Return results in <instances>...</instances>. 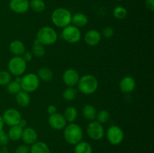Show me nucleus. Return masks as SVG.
<instances>
[{"mask_svg":"<svg viewBox=\"0 0 154 153\" xmlns=\"http://www.w3.org/2000/svg\"><path fill=\"white\" fill-rule=\"evenodd\" d=\"M72 25L78 28H82L88 23V17L83 13H77L72 16Z\"/></svg>","mask_w":154,"mask_h":153,"instance_id":"nucleus-18","label":"nucleus"},{"mask_svg":"<svg viewBox=\"0 0 154 153\" xmlns=\"http://www.w3.org/2000/svg\"><path fill=\"white\" fill-rule=\"evenodd\" d=\"M72 14L68 9L59 8L55 9L51 14V20L56 26L65 28L72 22Z\"/></svg>","mask_w":154,"mask_h":153,"instance_id":"nucleus-2","label":"nucleus"},{"mask_svg":"<svg viewBox=\"0 0 154 153\" xmlns=\"http://www.w3.org/2000/svg\"><path fill=\"white\" fill-rule=\"evenodd\" d=\"M66 118V122H69V123H73L78 117V110L74 106H68L64 111V113L63 114Z\"/></svg>","mask_w":154,"mask_h":153,"instance_id":"nucleus-23","label":"nucleus"},{"mask_svg":"<svg viewBox=\"0 0 154 153\" xmlns=\"http://www.w3.org/2000/svg\"><path fill=\"white\" fill-rule=\"evenodd\" d=\"M2 117L5 124H8L10 127L17 125L22 118L19 111L14 108L6 110Z\"/></svg>","mask_w":154,"mask_h":153,"instance_id":"nucleus-10","label":"nucleus"},{"mask_svg":"<svg viewBox=\"0 0 154 153\" xmlns=\"http://www.w3.org/2000/svg\"><path fill=\"white\" fill-rule=\"evenodd\" d=\"M21 139L26 145H32L38 141V133L32 128H25L23 130Z\"/></svg>","mask_w":154,"mask_h":153,"instance_id":"nucleus-15","label":"nucleus"},{"mask_svg":"<svg viewBox=\"0 0 154 153\" xmlns=\"http://www.w3.org/2000/svg\"><path fill=\"white\" fill-rule=\"evenodd\" d=\"M36 41L35 42L34 45H33L32 48V54L33 56H35V57L38 58H41V57H43L45 54V49L44 45L38 43L37 40H35Z\"/></svg>","mask_w":154,"mask_h":153,"instance_id":"nucleus-27","label":"nucleus"},{"mask_svg":"<svg viewBox=\"0 0 154 153\" xmlns=\"http://www.w3.org/2000/svg\"><path fill=\"white\" fill-rule=\"evenodd\" d=\"M47 111H48V112L50 114V115H52V114H54L56 113V112H57V108L56 107L55 105L51 104L48 106V109H47Z\"/></svg>","mask_w":154,"mask_h":153,"instance_id":"nucleus-38","label":"nucleus"},{"mask_svg":"<svg viewBox=\"0 0 154 153\" xmlns=\"http://www.w3.org/2000/svg\"><path fill=\"white\" fill-rule=\"evenodd\" d=\"M114 29H113V28H111V27L110 26L105 27V28H104L103 30H102V35L105 38H108L112 37V36L114 35Z\"/></svg>","mask_w":154,"mask_h":153,"instance_id":"nucleus-34","label":"nucleus"},{"mask_svg":"<svg viewBox=\"0 0 154 153\" xmlns=\"http://www.w3.org/2000/svg\"><path fill=\"white\" fill-rule=\"evenodd\" d=\"M66 123L64 116L59 112L50 115L48 118V124L54 130H63L66 126Z\"/></svg>","mask_w":154,"mask_h":153,"instance_id":"nucleus-11","label":"nucleus"},{"mask_svg":"<svg viewBox=\"0 0 154 153\" xmlns=\"http://www.w3.org/2000/svg\"><path fill=\"white\" fill-rule=\"evenodd\" d=\"M11 81V74L7 70H1L0 71V85L7 86Z\"/></svg>","mask_w":154,"mask_h":153,"instance_id":"nucleus-32","label":"nucleus"},{"mask_svg":"<svg viewBox=\"0 0 154 153\" xmlns=\"http://www.w3.org/2000/svg\"><path fill=\"white\" fill-rule=\"evenodd\" d=\"M3 153H12V152H3Z\"/></svg>","mask_w":154,"mask_h":153,"instance_id":"nucleus-41","label":"nucleus"},{"mask_svg":"<svg viewBox=\"0 0 154 153\" xmlns=\"http://www.w3.org/2000/svg\"><path fill=\"white\" fill-rule=\"evenodd\" d=\"M37 76H38L39 79L46 81V82H49L53 79L54 74H53L52 70L49 68L43 67L39 69L38 71Z\"/></svg>","mask_w":154,"mask_h":153,"instance_id":"nucleus-25","label":"nucleus"},{"mask_svg":"<svg viewBox=\"0 0 154 153\" xmlns=\"http://www.w3.org/2000/svg\"><path fill=\"white\" fill-rule=\"evenodd\" d=\"M29 8L36 13H41L45 10V3L43 0H31L29 2Z\"/></svg>","mask_w":154,"mask_h":153,"instance_id":"nucleus-26","label":"nucleus"},{"mask_svg":"<svg viewBox=\"0 0 154 153\" xmlns=\"http://www.w3.org/2000/svg\"><path fill=\"white\" fill-rule=\"evenodd\" d=\"M16 101L19 106H22V107H26L29 105L31 98L28 92L21 90L16 94Z\"/></svg>","mask_w":154,"mask_h":153,"instance_id":"nucleus-19","label":"nucleus"},{"mask_svg":"<svg viewBox=\"0 0 154 153\" xmlns=\"http://www.w3.org/2000/svg\"><path fill=\"white\" fill-rule=\"evenodd\" d=\"M117 1H122V0H117Z\"/></svg>","mask_w":154,"mask_h":153,"instance_id":"nucleus-43","label":"nucleus"},{"mask_svg":"<svg viewBox=\"0 0 154 153\" xmlns=\"http://www.w3.org/2000/svg\"><path fill=\"white\" fill-rule=\"evenodd\" d=\"M102 39V34L98 30L90 29L86 32L84 35V41L87 45L90 46H94L99 44Z\"/></svg>","mask_w":154,"mask_h":153,"instance_id":"nucleus-16","label":"nucleus"},{"mask_svg":"<svg viewBox=\"0 0 154 153\" xmlns=\"http://www.w3.org/2000/svg\"><path fill=\"white\" fill-rule=\"evenodd\" d=\"M32 57H33V55L32 54V52H25L23 53V55L22 58H23L24 61H25L26 62H27L31 61V60L32 59Z\"/></svg>","mask_w":154,"mask_h":153,"instance_id":"nucleus-37","label":"nucleus"},{"mask_svg":"<svg viewBox=\"0 0 154 153\" xmlns=\"http://www.w3.org/2000/svg\"><path fill=\"white\" fill-rule=\"evenodd\" d=\"M83 130L81 126L75 123H70L66 125L63 131V136L66 142L70 145H76L82 141Z\"/></svg>","mask_w":154,"mask_h":153,"instance_id":"nucleus-1","label":"nucleus"},{"mask_svg":"<svg viewBox=\"0 0 154 153\" xmlns=\"http://www.w3.org/2000/svg\"><path fill=\"white\" fill-rule=\"evenodd\" d=\"M21 90H22V88H21L20 83L17 80L11 81L7 85L8 92L11 94H17Z\"/></svg>","mask_w":154,"mask_h":153,"instance_id":"nucleus-29","label":"nucleus"},{"mask_svg":"<svg viewBox=\"0 0 154 153\" xmlns=\"http://www.w3.org/2000/svg\"><path fill=\"white\" fill-rule=\"evenodd\" d=\"M96 118L97 119L98 122H99L100 124H105L110 119L109 112L106 110H102L97 112Z\"/></svg>","mask_w":154,"mask_h":153,"instance_id":"nucleus-30","label":"nucleus"},{"mask_svg":"<svg viewBox=\"0 0 154 153\" xmlns=\"http://www.w3.org/2000/svg\"><path fill=\"white\" fill-rule=\"evenodd\" d=\"M114 16L116 19L123 20L127 16V10L125 8L121 7V6H117L114 9Z\"/></svg>","mask_w":154,"mask_h":153,"instance_id":"nucleus-31","label":"nucleus"},{"mask_svg":"<svg viewBox=\"0 0 154 153\" xmlns=\"http://www.w3.org/2000/svg\"><path fill=\"white\" fill-rule=\"evenodd\" d=\"M23 130V128H21L20 125H18V124L17 125L11 126L8 130V135L10 138V140L17 141L20 140L21 136H22Z\"/></svg>","mask_w":154,"mask_h":153,"instance_id":"nucleus-21","label":"nucleus"},{"mask_svg":"<svg viewBox=\"0 0 154 153\" xmlns=\"http://www.w3.org/2000/svg\"><path fill=\"white\" fill-rule=\"evenodd\" d=\"M96 114L97 110L93 105L86 104L83 108V115L86 119L94 121L96 118Z\"/></svg>","mask_w":154,"mask_h":153,"instance_id":"nucleus-22","label":"nucleus"},{"mask_svg":"<svg viewBox=\"0 0 154 153\" xmlns=\"http://www.w3.org/2000/svg\"><path fill=\"white\" fill-rule=\"evenodd\" d=\"M29 149L28 145H20L17 147L14 153H29Z\"/></svg>","mask_w":154,"mask_h":153,"instance_id":"nucleus-35","label":"nucleus"},{"mask_svg":"<svg viewBox=\"0 0 154 153\" xmlns=\"http://www.w3.org/2000/svg\"><path fill=\"white\" fill-rule=\"evenodd\" d=\"M87 133L90 139L93 140H100L105 135V129L102 124L97 121H91L87 125Z\"/></svg>","mask_w":154,"mask_h":153,"instance_id":"nucleus-9","label":"nucleus"},{"mask_svg":"<svg viewBox=\"0 0 154 153\" xmlns=\"http://www.w3.org/2000/svg\"><path fill=\"white\" fill-rule=\"evenodd\" d=\"M0 153H2V152L1 150H0Z\"/></svg>","mask_w":154,"mask_h":153,"instance_id":"nucleus-42","label":"nucleus"},{"mask_svg":"<svg viewBox=\"0 0 154 153\" xmlns=\"http://www.w3.org/2000/svg\"><path fill=\"white\" fill-rule=\"evenodd\" d=\"M4 121H3V118L2 117V116H0V131L3 130L4 128Z\"/></svg>","mask_w":154,"mask_h":153,"instance_id":"nucleus-40","label":"nucleus"},{"mask_svg":"<svg viewBox=\"0 0 154 153\" xmlns=\"http://www.w3.org/2000/svg\"><path fill=\"white\" fill-rule=\"evenodd\" d=\"M20 83L23 91H25L28 93L33 92L38 88L40 85V79L35 74L29 73L21 78Z\"/></svg>","mask_w":154,"mask_h":153,"instance_id":"nucleus-5","label":"nucleus"},{"mask_svg":"<svg viewBox=\"0 0 154 153\" xmlns=\"http://www.w3.org/2000/svg\"><path fill=\"white\" fill-rule=\"evenodd\" d=\"M120 91L125 94H129L133 92L136 87V82L135 79L130 76L123 77L119 83Z\"/></svg>","mask_w":154,"mask_h":153,"instance_id":"nucleus-14","label":"nucleus"},{"mask_svg":"<svg viewBox=\"0 0 154 153\" xmlns=\"http://www.w3.org/2000/svg\"><path fill=\"white\" fill-rule=\"evenodd\" d=\"M8 68L9 73L16 76H19L25 72L26 69V62L24 61L22 56H14L9 60Z\"/></svg>","mask_w":154,"mask_h":153,"instance_id":"nucleus-6","label":"nucleus"},{"mask_svg":"<svg viewBox=\"0 0 154 153\" xmlns=\"http://www.w3.org/2000/svg\"><path fill=\"white\" fill-rule=\"evenodd\" d=\"M79 79V74L75 69L73 68L66 69L63 74V82L69 87H74L78 85Z\"/></svg>","mask_w":154,"mask_h":153,"instance_id":"nucleus-12","label":"nucleus"},{"mask_svg":"<svg viewBox=\"0 0 154 153\" xmlns=\"http://www.w3.org/2000/svg\"><path fill=\"white\" fill-rule=\"evenodd\" d=\"M106 136L110 143L117 146L121 143L124 140V132L119 126L112 125L107 130Z\"/></svg>","mask_w":154,"mask_h":153,"instance_id":"nucleus-8","label":"nucleus"},{"mask_svg":"<svg viewBox=\"0 0 154 153\" xmlns=\"http://www.w3.org/2000/svg\"><path fill=\"white\" fill-rule=\"evenodd\" d=\"M50 148L45 142L37 141L31 145L29 153H50Z\"/></svg>","mask_w":154,"mask_h":153,"instance_id":"nucleus-20","label":"nucleus"},{"mask_svg":"<svg viewBox=\"0 0 154 153\" xmlns=\"http://www.w3.org/2000/svg\"><path fill=\"white\" fill-rule=\"evenodd\" d=\"M9 8L16 14H24L29 8V2L28 0H11Z\"/></svg>","mask_w":154,"mask_h":153,"instance_id":"nucleus-13","label":"nucleus"},{"mask_svg":"<svg viewBox=\"0 0 154 153\" xmlns=\"http://www.w3.org/2000/svg\"><path fill=\"white\" fill-rule=\"evenodd\" d=\"M145 5L147 9L150 10V11H153L154 10V0H146L145 1Z\"/></svg>","mask_w":154,"mask_h":153,"instance_id":"nucleus-36","label":"nucleus"},{"mask_svg":"<svg viewBox=\"0 0 154 153\" xmlns=\"http://www.w3.org/2000/svg\"><path fill=\"white\" fill-rule=\"evenodd\" d=\"M9 50L16 56H21L26 52V46L21 40H14L9 44Z\"/></svg>","mask_w":154,"mask_h":153,"instance_id":"nucleus-17","label":"nucleus"},{"mask_svg":"<svg viewBox=\"0 0 154 153\" xmlns=\"http://www.w3.org/2000/svg\"><path fill=\"white\" fill-rule=\"evenodd\" d=\"M9 141H10V138H9L8 134L5 133L4 130H1L0 131V145L5 146L6 145L8 144Z\"/></svg>","mask_w":154,"mask_h":153,"instance_id":"nucleus-33","label":"nucleus"},{"mask_svg":"<svg viewBox=\"0 0 154 153\" xmlns=\"http://www.w3.org/2000/svg\"><path fill=\"white\" fill-rule=\"evenodd\" d=\"M99 82L94 75L86 74L79 79L78 89L84 94H91L97 90Z\"/></svg>","mask_w":154,"mask_h":153,"instance_id":"nucleus-3","label":"nucleus"},{"mask_svg":"<svg viewBox=\"0 0 154 153\" xmlns=\"http://www.w3.org/2000/svg\"><path fill=\"white\" fill-rule=\"evenodd\" d=\"M77 94L78 92L76 89H75L73 87H68L63 92V98L67 101H72L76 98Z\"/></svg>","mask_w":154,"mask_h":153,"instance_id":"nucleus-28","label":"nucleus"},{"mask_svg":"<svg viewBox=\"0 0 154 153\" xmlns=\"http://www.w3.org/2000/svg\"><path fill=\"white\" fill-rule=\"evenodd\" d=\"M27 124V121L26 119H23V118H21V120L20 121L19 124H18V125L20 126L21 128H26V126Z\"/></svg>","mask_w":154,"mask_h":153,"instance_id":"nucleus-39","label":"nucleus"},{"mask_svg":"<svg viewBox=\"0 0 154 153\" xmlns=\"http://www.w3.org/2000/svg\"><path fill=\"white\" fill-rule=\"evenodd\" d=\"M58 35L54 28L51 26H43L38 31L36 40L42 45H52L57 42Z\"/></svg>","mask_w":154,"mask_h":153,"instance_id":"nucleus-4","label":"nucleus"},{"mask_svg":"<svg viewBox=\"0 0 154 153\" xmlns=\"http://www.w3.org/2000/svg\"><path fill=\"white\" fill-rule=\"evenodd\" d=\"M75 153H93V148L89 142L81 141L75 146Z\"/></svg>","mask_w":154,"mask_h":153,"instance_id":"nucleus-24","label":"nucleus"},{"mask_svg":"<svg viewBox=\"0 0 154 153\" xmlns=\"http://www.w3.org/2000/svg\"><path fill=\"white\" fill-rule=\"evenodd\" d=\"M62 37L68 43H78L81 38V30L75 26L69 25L63 28L62 32Z\"/></svg>","mask_w":154,"mask_h":153,"instance_id":"nucleus-7","label":"nucleus"}]
</instances>
